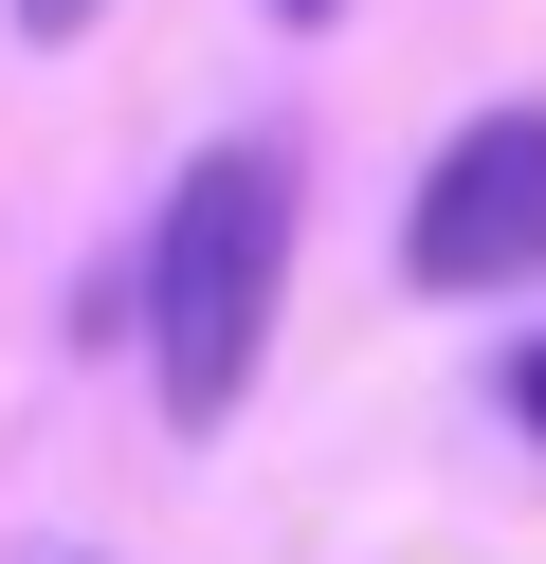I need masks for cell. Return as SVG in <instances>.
Segmentation results:
<instances>
[{"label": "cell", "instance_id": "1", "mask_svg": "<svg viewBox=\"0 0 546 564\" xmlns=\"http://www.w3.org/2000/svg\"><path fill=\"white\" fill-rule=\"evenodd\" d=\"M291 147H201L164 183V219H146V365H164V419L182 437H218L255 382V346H274V292H291Z\"/></svg>", "mask_w": 546, "mask_h": 564}, {"label": "cell", "instance_id": "2", "mask_svg": "<svg viewBox=\"0 0 546 564\" xmlns=\"http://www.w3.org/2000/svg\"><path fill=\"white\" fill-rule=\"evenodd\" d=\"M400 273L419 292H528L546 273V110H473L400 200Z\"/></svg>", "mask_w": 546, "mask_h": 564}, {"label": "cell", "instance_id": "3", "mask_svg": "<svg viewBox=\"0 0 546 564\" xmlns=\"http://www.w3.org/2000/svg\"><path fill=\"white\" fill-rule=\"evenodd\" d=\"M492 401H510V419H528V437H546V328H528V346H510V365H492Z\"/></svg>", "mask_w": 546, "mask_h": 564}, {"label": "cell", "instance_id": "4", "mask_svg": "<svg viewBox=\"0 0 546 564\" xmlns=\"http://www.w3.org/2000/svg\"><path fill=\"white\" fill-rule=\"evenodd\" d=\"M92 19H109V0H19V37H92Z\"/></svg>", "mask_w": 546, "mask_h": 564}, {"label": "cell", "instance_id": "5", "mask_svg": "<svg viewBox=\"0 0 546 564\" xmlns=\"http://www.w3.org/2000/svg\"><path fill=\"white\" fill-rule=\"evenodd\" d=\"M274 19H328V0H274Z\"/></svg>", "mask_w": 546, "mask_h": 564}]
</instances>
